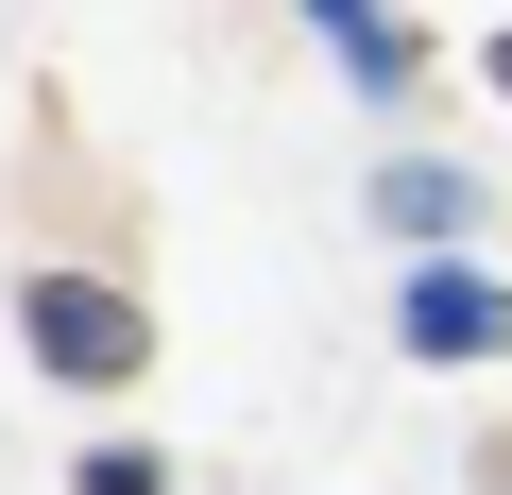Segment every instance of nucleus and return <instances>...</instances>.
Instances as JSON below:
<instances>
[{"label": "nucleus", "mask_w": 512, "mask_h": 495, "mask_svg": "<svg viewBox=\"0 0 512 495\" xmlns=\"http://www.w3.org/2000/svg\"><path fill=\"white\" fill-rule=\"evenodd\" d=\"M495 86H512V35H495Z\"/></svg>", "instance_id": "39448f33"}, {"label": "nucleus", "mask_w": 512, "mask_h": 495, "mask_svg": "<svg viewBox=\"0 0 512 495\" xmlns=\"http://www.w3.org/2000/svg\"><path fill=\"white\" fill-rule=\"evenodd\" d=\"M86 495H171V478L154 461H86Z\"/></svg>", "instance_id": "20e7f679"}, {"label": "nucleus", "mask_w": 512, "mask_h": 495, "mask_svg": "<svg viewBox=\"0 0 512 495\" xmlns=\"http://www.w3.org/2000/svg\"><path fill=\"white\" fill-rule=\"evenodd\" d=\"M18 325H35V359H52V376H86V393L154 359V325H137L120 291H86V274H35V308H18Z\"/></svg>", "instance_id": "f257e3e1"}, {"label": "nucleus", "mask_w": 512, "mask_h": 495, "mask_svg": "<svg viewBox=\"0 0 512 495\" xmlns=\"http://www.w3.org/2000/svg\"><path fill=\"white\" fill-rule=\"evenodd\" d=\"M308 18H325V35H342V69H359V86H410V35H393V18H376V0H308Z\"/></svg>", "instance_id": "7ed1b4c3"}, {"label": "nucleus", "mask_w": 512, "mask_h": 495, "mask_svg": "<svg viewBox=\"0 0 512 495\" xmlns=\"http://www.w3.org/2000/svg\"><path fill=\"white\" fill-rule=\"evenodd\" d=\"M410 342H427V359H478V342H495V274H427V291H410Z\"/></svg>", "instance_id": "f03ea898"}]
</instances>
